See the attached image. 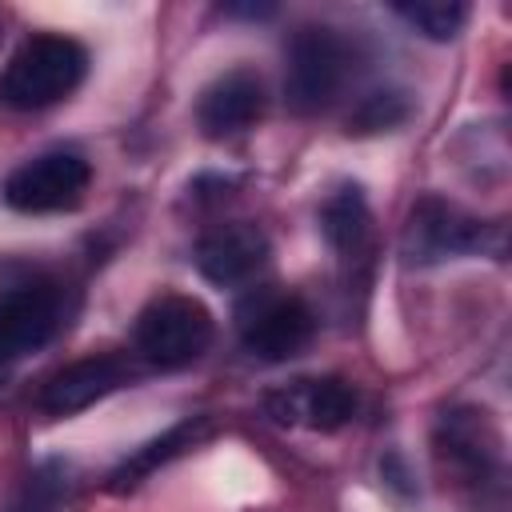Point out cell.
Masks as SVG:
<instances>
[{"label": "cell", "instance_id": "obj_1", "mask_svg": "<svg viewBox=\"0 0 512 512\" xmlns=\"http://www.w3.org/2000/svg\"><path fill=\"white\" fill-rule=\"evenodd\" d=\"M68 324V284L40 268H12L0 280V384Z\"/></svg>", "mask_w": 512, "mask_h": 512}, {"label": "cell", "instance_id": "obj_2", "mask_svg": "<svg viewBox=\"0 0 512 512\" xmlns=\"http://www.w3.org/2000/svg\"><path fill=\"white\" fill-rule=\"evenodd\" d=\"M88 72V52L72 36L36 32L28 36L0 72V100L16 112H40L80 88Z\"/></svg>", "mask_w": 512, "mask_h": 512}, {"label": "cell", "instance_id": "obj_3", "mask_svg": "<svg viewBox=\"0 0 512 512\" xmlns=\"http://www.w3.org/2000/svg\"><path fill=\"white\" fill-rule=\"evenodd\" d=\"M468 252H504V224H488L472 212H464L460 204L444 200V196H420L404 220L400 232V256L404 264H440L452 256H468Z\"/></svg>", "mask_w": 512, "mask_h": 512}, {"label": "cell", "instance_id": "obj_4", "mask_svg": "<svg viewBox=\"0 0 512 512\" xmlns=\"http://www.w3.org/2000/svg\"><path fill=\"white\" fill-rule=\"evenodd\" d=\"M352 44L328 24H304L288 40L284 100L296 116H316L336 104L352 76Z\"/></svg>", "mask_w": 512, "mask_h": 512}, {"label": "cell", "instance_id": "obj_5", "mask_svg": "<svg viewBox=\"0 0 512 512\" xmlns=\"http://www.w3.org/2000/svg\"><path fill=\"white\" fill-rule=\"evenodd\" d=\"M212 336H216L212 312L196 296H184V292H164L148 300L132 328V344L152 368L192 364L196 356L208 352Z\"/></svg>", "mask_w": 512, "mask_h": 512}, {"label": "cell", "instance_id": "obj_6", "mask_svg": "<svg viewBox=\"0 0 512 512\" xmlns=\"http://www.w3.org/2000/svg\"><path fill=\"white\" fill-rule=\"evenodd\" d=\"M236 320H240L244 352L256 360H268V364L300 356L316 336V316L296 292L260 288L240 304Z\"/></svg>", "mask_w": 512, "mask_h": 512}, {"label": "cell", "instance_id": "obj_7", "mask_svg": "<svg viewBox=\"0 0 512 512\" xmlns=\"http://www.w3.org/2000/svg\"><path fill=\"white\" fill-rule=\"evenodd\" d=\"M88 184H92V164L80 152L52 148V152H40L8 172L4 204L16 212H28V216L68 212L84 200Z\"/></svg>", "mask_w": 512, "mask_h": 512}, {"label": "cell", "instance_id": "obj_8", "mask_svg": "<svg viewBox=\"0 0 512 512\" xmlns=\"http://www.w3.org/2000/svg\"><path fill=\"white\" fill-rule=\"evenodd\" d=\"M132 376H136V368L120 352H96V356L72 360L56 376L44 380V388L36 396V408L44 416H72V412H84L88 404L104 400L108 392L124 388Z\"/></svg>", "mask_w": 512, "mask_h": 512}, {"label": "cell", "instance_id": "obj_9", "mask_svg": "<svg viewBox=\"0 0 512 512\" xmlns=\"http://www.w3.org/2000/svg\"><path fill=\"white\" fill-rule=\"evenodd\" d=\"M268 108V92L264 80L252 68H232L224 76H216L200 100H196V124L208 140H232L248 128H256V120Z\"/></svg>", "mask_w": 512, "mask_h": 512}, {"label": "cell", "instance_id": "obj_10", "mask_svg": "<svg viewBox=\"0 0 512 512\" xmlns=\"http://www.w3.org/2000/svg\"><path fill=\"white\" fill-rule=\"evenodd\" d=\"M436 456L468 484H484L500 468V436L480 408H452L436 424Z\"/></svg>", "mask_w": 512, "mask_h": 512}, {"label": "cell", "instance_id": "obj_11", "mask_svg": "<svg viewBox=\"0 0 512 512\" xmlns=\"http://www.w3.org/2000/svg\"><path fill=\"white\" fill-rule=\"evenodd\" d=\"M196 272L216 284V288H236L248 284L264 264H268V236L264 228L236 220V224H220L212 232H204L196 240Z\"/></svg>", "mask_w": 512, "mask_h": 512}, {"label": "cell", "instance_id": "obj_12", "mask_svg": "<svg viewBox=\"0 0 512 512\" xmlns=\"http://www.w3.org/2000/svg\"><path fill=\"white\" fill-rule=\"evenodd\" d=\"M268 412L280 424H308L316 432H336L352 420L356 412V392L340 376H320V380H296L280 392L268 396Z\"/></svg>", "mask_w": 512, "mask_h": 512}, {"label": "cell", "instance_id": "obj_13", "mask_svg": "<svg viewBox=\"0 0 512 512\" xmlns=\"http://www.w3.org/2000/svg\"><path fill=\"white\" fill-rule=\"evenodd\" d=\"M204 436H212V420L208 416H188V420H180V424H172L164 436H156V440H148L144 448H136L120 468H112L108 472V492L112 496H124V492H132V488H140L160 464H168V460H176V456H184L192 444H200Z\"/></svg>", "mask_w": 512, "mask_h": 512}, {"label": "cell", "instance_id": "obj_14", "mask_svg": "<svg viewBox=\"0 0 512 512\" xmlns=\"http://www.w3.org/2000/svg\"><path fill=\"white\" fill-rule=\"evenodd\" d=\"M320 232H324L328 248L340 252V256H360L368 248V240H372V212H368V200H364L360 184H344V188H336L324 200Z\"/></svg>", "mask_w": 512, "mask_h": 512}, {"label": "cell", "instance_id": "obj_15", "mask_svg": "<svg viewBox=\"0 0 512 512\" xmlns=\"http://www.w3.org/2000/svg\"><path fill=\"white\" fill-rule=\"evenodd\" d=\"M392 12L412 24L428 40H456L460 28L468 24V4L464 0H396Z\"/></svg>", "mask_w": 512, "mask_h": 512}, {"label": "cell", "instance_id": "obj_16", "mask_svg": "<svg viewBox=\"0 0 512 512\" xmlns=\"http://www.w3.org/2000/svg\"><path fill=\"white\" fill-rule=\"evenodd\" d=\"M412 116V100L404 88H376L368 96H360V104L348 112V132L352 136H376V132H392Z\"/></svg>", "mask_w": 512, "mask_h": 512}, {"label": "cell", "instance_id": "obj_17", "mask_svg": "<svg viewBox=\"0 0 512 512\" xmlns=\"http://www.w3.org/2000/svg\"><path fill=\"white\" fill-rule=\"evenodd\" d=\"M224 16H244V20H268V16H276V4H224Z\"/></svg>", "mask_w": 512, "mask_h": 512}]
</instances>
